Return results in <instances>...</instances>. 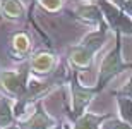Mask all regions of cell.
<instances>
[{
    "label": "cell",
    "mask_w": 132,
    "mask_h": 129,
    "mask_svg": "<svg viewBox=\"0 0 132 129\" xmlns=\"http://www.w3.org/2000/svg\"><path fill=\"white\" fill-rule=\"evenodd\" d=\"M69 89H70V109H72V119H79L82 114L88 112V107L91 105L96 95L100 93L96 86H84L79 81V76L74 72L70 81H69Z\"/></svg>",
    "instance_id": "cell-3"
},
{
    "label": "cell",
    "mask_w": 132,
    "mask_h": 129,
    "mask_svg": "<svg viewBox=\"0 0 132 129\" xmlns=\"http://www.w3.org/2000/svg\"><path fill=\"white\" fill-rule=\"evenodd\" d=\"M94 57L96 55L91 50H88L86 47H82L81 43L72 45L67 52V60L74 69H88L89 65L93 64Z\"/></svg>",
    "instance_id": "cell-10"
},
{
    "label": "cell",
    "mask_w": 132,
    "mask_h": 129,
    "mask_svg": "<svg viewBox=\"0 0 132 129\" xmlns=\"http://www.w3.org/2000/svg\"><path fill=\"white\" fill-rule=\"evenodd\" d=\"M65 2H67V0H36V4H38L41 9L46 10V12H52V14L60 12V10L64 9Z\"/></svg>",
    "instance_id": "cell-15"
},
{
    "label": "cell",
    "mask_w": 132,
    "mask_h": 129,
    "mask_svg": "<svg viewBox=\"0 0 132 129\" xmlns=\"http://www.w3.org/2000/svg\"><path fill=\"white\" fill-rule=\"evenodd\" d=\"M31 72L17 69H0V91L14 100H22L28 93Z\"/></svg>",
    "instance_id": "cell-4"
},
{
    "label": "cell",
    "mask_w": 132,
    "mask_h": 129,
    "mask_svg": "<svg viewBox=\"0 0 132 129\" xmlns=\"http://www.w3.org/2000/svg\"><path fill=\"white\" fill-rule=\"evenodd\" d=\"M120 10H123L129 17H132V0H112Z\"/></svg>",
    "instance_id": "cell-18"
},
{
    "label": "cell",
    "mask_w": 132,
    "mask_h": 129,
    "mask_svg": "<svg viewBox=\"0 0 132 129\" xmlns=\"http://www.w3.org/2000/svg\"><path fill=\"white\" fill-rule=\"evenodd\" d=\"M2 129H21V127H19V124L15 122V124H12V126H7V127H2Z\"/></svg>",
    "instance_id": "cell-19"
},
{
    "label": "cell",
    "mask_w": 132,
    "mask_h": 129,
    "mask_svg": "<svg viewBox=\"0 0 132 129\" xmlns=\"http://www.w3.org/2000/svg\"><path fill=\"white\" fill-rule=\"evenodd\" d=\"M0 14L4 19L17 22L24 19L26 5L22 0H0Z\"/></svg>",
    "instance_id": "cell-11"
},
{
    "label": "cell",
    "mask_w": 132,
    "mask_h": 129,
    "mask_svg": "<svg viewBox=\"0 0 132 129\" xmlns=\"http://www.w3.org/2000/svg\"><path fill=\"white\" fill-rule=\"evenodd\" d=\"M17 124L21 129H50L57 126V119L45 110L41 102H38V103H34V107L24 119L17 120Z\"/></svg>",
    "instance_id": "cell-7"
},
{
    "label": "cell",
    "mask_w": 132,
    "mask_h": 129,
    "mask_svg": "<svg viewBox=\"0 0 132 129\" xmlns=\"http://www.w3.org/2000/svg\"><path fill=\"white\" fill-rule=\"evenodd\" d=\"M15 100L0 93V129L15 124Z\"/></svg>",
    "instance_id": "cell-12"
},
{
    "label": "cell",
    "mask_w": 132,
    "mask_h": 129,
    "mask_svg": "<svg viewBox=\"0 0 132 129\" xmlns=\"http://www.w3.org/2000/svg\"><path fill=\"white\" fill-rule=\"evenodd\" d=\"M108 36H110V28L106 24H103L100 28H96V29H91L89 33H86L79 40V43L82 45V47H86L88 50H91L96 55L105 47V43L108 41Z\"/></svg>",
    "instance_id": "cell-8"
},
{
    "label": "cell",
    "mask_w": 132,
    "mask_h": 129,
    "mask_svg": "<svg viewBox=\"0 0 132 129\" xmlns=\"http://www.w3.org/2000/svg\"><path fill=\"white\" fill-rule=\"evenodd\" d=\"M115 36H117L115 45H113L112 48L101 57V60H100L98 79H96V85H94L98 91H103L113 78H117L120 72H123L125 69H130V67H132L130 62H125V59H123V54H122V36H120V35H115Z\"/></svg>",
    "instance_id": "cell-1"
},
{
    "label": "cell",
    "mask_w": 132,
    "mask_h": 129,
    "mask_svg": "<svg viewBox=\"0 0 132 129\" xmlns=\"http://www.w3.org/2000/svg\"><path fill=\"white\" fill-rule=\"evenodd\" d=\"M0 17H2V14H0Z\"/></svg>",
    "instance_id": "cell-21"
},
{
    "label": "cell",
    "mask_w": 132,
    "mask_h": 129,
    "mask_svg": "<svg viewBox=\"0 0 132 129\" xmlns=\"http://www.w3.org/2000/svg\"><path fill=\"white\" fill-rule=\"evenodd\" d=\"M115 96H127V98H132V74L127 78V81L123 83L118 89L113 91Z\"/></svg>",
    "instance_id": "cell-17"
},
{
    "label": "cell",
    "mask_w": 132,
    "mask_h": 129,
    "mask_svg": "<svg viewBox=\"0 0 132 129\" xmlns=\"http://www.w3.org/2000/svg\"><path fill=\"white\" fill-rule=\"evenodd\" d=\"M110 117V114H94V112H86L79 119L74 120L72 129H100L101 124Z\"/></svg>",
    "instance_id": "cell-13"
},
{
    "label": "cell",
    "mask_w": 132,
    "mask_h": 129,
    "mask_svg": "<svg viewBox=\"0 0 132 129\" xmlns=\"http://www.w3.org/2000/svg\"><path fill=\"white\" fill-rule=\"evenodd\" d=\"M57 65H59V57L53 52H48V50L36 52L28 60V67H29L31 76H38V78H45V76L53 74Z\"/></svg>",
    "instance_id": "cell-6"
},
{
    "label": "cell",
    "mask_w": 132,
    "mask_h": 129,
    "mask_svg": "<svg viewBox=\"0 0 132 129\" xmlns=\"http://www.w3.org/2000/svg\"><path fill=\"white\" fill-rule=\"evenodd\" d=\"M72 14L77 21H81L82 24L89 26L93 29H96V28L105 24L103 14L94 0H82V2L76 4L72 9Z\"/></svg>",
    "instance_id": "cell-5"
},
{
    "label": "cell",
    "mask_w": 132,
    "mask_h": 129,
    "mask_svg": "<svg viewBox=\"0 0 132 129\" xmlns=\"http://www.w3.org/2000/svg\"><path fill=\"white\" fill-rule=\"evenodd\" d=\"M100 129H132V126L127 124L125 120H122L120 117H113V115H110V117L101 124Z\"/></svg>",
    "instance_id": "cell-16"
},
{
    "label": "cell",
    "mask_w": 132,
    "mask_h": 129,
    "mask_svg": "<svg viewBox=\"0 0 132 129\" xmlns=\"http://www.w3.org/2000/svg\"><path fill=\"white\" fill-rule=\"evenodd\" d=\"M31 47H33L31 36L26 31H17L10 38L9 54L12 55V59H26V57H31Z\"/></svg>",
    "instance_id": "cell-9"
},
{
    "label": "cell",
    "mask_w": 132,
    "mask_h": 129,
    "mask_svg": "<svg viewBox=\"0 0 132 129\" xmlns=\"http://www.w3.org/2000/svg\"><path fill=\"white\" fill-rule=\"evenodd\" d=\"M50 129H69V127H64V126H59V124H57V126H53V127H50Z\"/></svg>",
    "instance_id": "cell-20"
},
{
    "label": "cell",
    "mask_w": 132,
    "mask_h": 129,
    "mask_svg": "<svg viewBox=\"0 0 132 129\" xmlns=\"http://www.w3.org/2000/svg\"><path fill=\"white\" fill-rule=\"evenodd\" d=\"M117 110H118V117L122 120H125L127 124L132 126V98L127 96H117Z\"/></svg>",
    "instance_id": "cell-14"
},
{
    "label": "cell",
    "mask_w": 132,
    "mask_h": 129,
    "mask_svg": "<svg viewBox=\"0 0 132 129\" xmlns=\"http://www.w3.org/2000/svg\"><path fill=\"white\" fill-rule=\"evenodd\" d=\"M103 14L105 24L120 36H132V17H129L123 10H120L112 0H94Z\"/></svg>",
    "instance_id": "cell-2"
}]
</instances>
